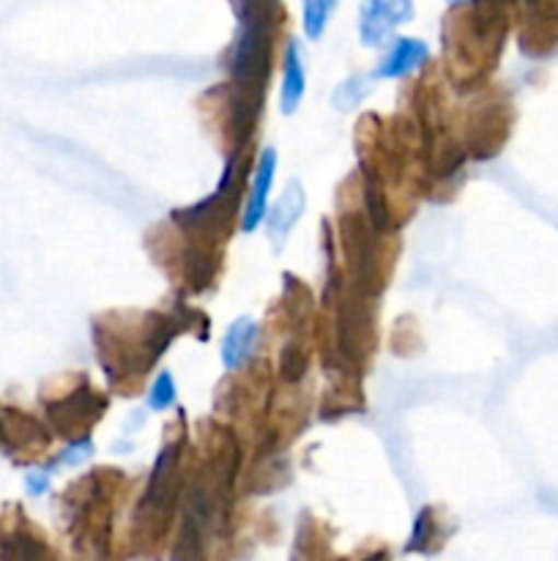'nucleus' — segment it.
<instances>
[{"mask_svg": "<svg viewBox=\"0 0 558 561\" xmlns=\"http://www.w3.org/2000/svg\"><path fill=\"white\" fill-rule=\"evenodd\" d=\"M178 323V318H164L159 312H109V316L98 318V329H107V332L129 340V348L98 356V362L107 370L109 383L118 387L120 392L135 394L142 376L151 373L153 362L173 343L175 332H181Z\"/></svg>", "mask_w": 558, "mask_h": 561, "instance_id": "obj_1", "label": "nucleus"}, {"mask_svg": "<svg viewBox=\"0 0 558 561\" xmlns=\"http://www.w3.org/2000/svg\"><path fill=\"white\" fill-rule=\"evenodd\" d=\"M38 405L53 433L82 442L107 409V398H102L82 373H66L38 392Z\"/></svg>", "mask_w": 558, "mask_h": 561, "instance_id": "obj_2", "label": "nucleus"}, {"mask_svg": "<svg viewBox=\"0 0 558 561\" xmlns=\"http://www.w3.org/2000/svg\"><path fill=\"white\" fill-rule=\"evenodd\" d=\"M0 447L14 463H38L53 447V427L31 411L3 405V442H0Z\"/></svg>", "mask_w": 558, "mask_h": 561, "instance_id": "obj_3", "label": "nucleus"}, {"mask_svg": "<svg viewBox=\"0 0 558 561\" xmlns=\"http://www.w3.org/2000/svg\"><path fill=\"white\" fill-rule=\"evenodd\" d=\"M0 561H60L49 546L44 531L22 515L20 507H11L5 529L0 535Z\"/></svg>", "mask_w": 558, "mask_h": 561, "instance_id": "obj_4", "label": "nucleus"}, {"mask_svg": "<svg viewBox=\"0 0 558 561\" xmlns=\"http://www.w3.org/2000/svg\"><path fill=\"white\" fill-rule=\"evenodd\" d=\"M408 20H414V0H364L359 14L361 44L383 47Z\"/></svg>", "mask_w": 558, "mask_h": 561, "instance_id": "obj_5", "label": "nucleus"}, {"mask_svg": "<svg viewBox=\"0 0 558 561\" xmlns=\"http://www.w3.org/2000/svg\"><path fill=\"white\" fill-rule=\"evenodd\" d=\"M274 170H277V151H274V148H266L255 162V175H252L249 197H246L244 219H241V228H244L246 233H252V230L263 222V217H266V203L268 190H271L274 181Z\"/></svg>", "mask_w": 558, "mask_h": 561, "instance_id": "obj_6", "label": "nucleus"}, {"mask_svg": "<svg viewBox=\"0 0 558 561\" xmlns=\"http://www.w3.org/2000/svg\"><path fill=\"white\" fill-rule=\"evenodd\" d=\"M306 206V195H304V186L301 181L290 179L284 184L282 195H279V203L274 206L271 217H268V239L274 241V247H282L284 239L290 236L293 225L299 222L301 214H304Z\"/></svg>", "mask_w": 558, "mask_h": 561, "instance_id": "obj_7", "label": "nucleus"}, {"mask_svg": "<svg viewBox=\"0 0 558 561\" xmlns=\"http://www.w3.org/2000/svg\"><path fill=\"white\" fill-rule=\"evenodd\" d=\"M427 58H430V47H427L421 38H397V42L392 44V49L386 53V58L377 64V77H383V80H394V77H405L410 75V71H416L419 66L427 64Z\"/></svg>", "mask_w": 558, "mask_h": 561, "instance_id": "obj_8", "label": "nucleus"}, {"mask_svg": "<svg viewBox=\"0 0 558 561\" xmlns=\"http://www.w3.org/2000/svg\"><path fill=\"white\" fill-rule=\"evenodd\" d=\"M257 345V323L252 318H239L233 327L228 329L222 340V362L228 370H239L244 362L255 354Z\"/></svg>", "mask_w": 558, "mask_h": 561, "instance_id": "obj_9", "label": "nucleus"}, {"mask_svg": "<svg viewBox=\"0 0 558 561\" xmlns=\"http://www.w3.org/2000/svg\"><path fill=\"white\" fill-rule=\"evenodd\" d=\"M279 99H282V113H295V107L304 99V64H301L299 42H290L284 49L282 60V85H279Z\"/></svg>", "mask_w": 558, "mask_h": 561, "instance_id": "obj_10", "label": "nucleus"}, {"mask_svg": "<svg viewBox=\"0 0 558 561\" xmlns=\"http://www.w3.org/2000/svg\"><path fill=\"white\" fill-rule=\"evenodd\" d=\"M339 0H301V22H304L306 38H321L337 11Z\"/></svg>", "mask_w": 558, "mask_h": 561, "instance_id": "obj_11", "label": "nucleus"}, {"mask_svg": "<svg viewBox=\"0 0 558 561\" xmlns=\"http://www.w3.org/2000/svg\"><path fill=\"white\" fill-rule=\"evenodd\" d=\"M175 403V381L170 373H162L156 381L148 389V409L151 411H164Z\"/></svg>", "mask_w": 558, "mask_h": 561, "instance_id": "obj_12", "label": "nucleus"}, {"mask_svg": "<svg viewBox=\"0 0 558 561\" xmlns=\"http://www.w3.org/2000/svg\"><path fill=\"white\" fill-rule=\"evenodd\" d=\"M370 91V85H364V80H348L337 88V96H334V104L339 110H348L353 104H359L364 99V93Z\"/></svg>", "mask_w": 558, "mask_h": 561, "instance_id": "obj_13", "label": "nucleus"}, {"mask_svg": "<svg viewBox=\"0 0 558 561\" xmlns=\"http://www.w3.org/2000/svg\"><path fill=\"white\" fill-rule=\"evenodd\" d=\"M47 482H49L47 474H31V477H27V491L44 493V491H47Z\"/></svg>", "mask_w": 558, "mask_h": 561, "instance_id": "obj_14", "label": "nucleus"}, {"mask_svg": "<svg viewBox=\"0 0 558 561\" xmlns=\"http://www.w3.org/2000/svg\"><path fill=\"white\" fill-rule=\"evenodd\" d=\"M0 442H3V405H0Z\"/></svg>", "mask_w": 558, "mask_h": 561, "instance_id": "obj_15", "label": "nucleus"}, {"mask_svg": "<svg viewBox=\"0 0 558 561\" xmlns=\"http://www.w3.org/2000/svg\"><path fill=\"white\" fill-rule=\"evenodd\" d=\"M449 3H452V5H454V3H463V0H449Z\"/></svg>", "mask_w": 558, "mask_h": 561, "instance_id": "obj_16", "label": "nucleus"}]
</instances>
